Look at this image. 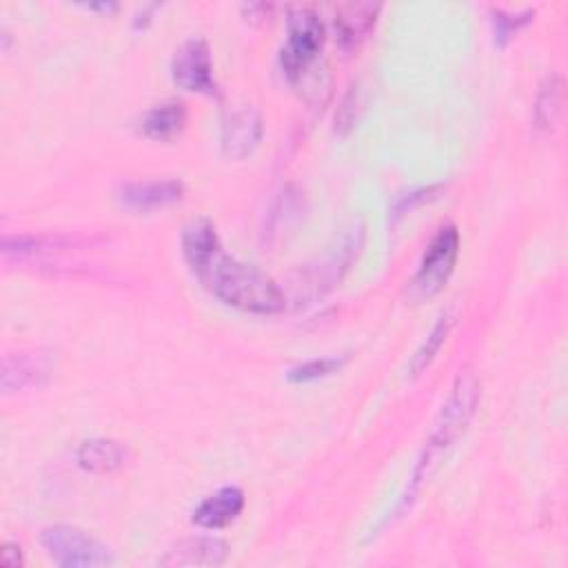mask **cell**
I'll return each mask as SVG.
<instances>
[{"instance_id":"cell-16","label":"cell","mask_w":568,"mask_h":568,"mask_svg":"<svg viewBox=\"0 0 568 568\" xmlns=\"http://www.w3.org/2000/svg\"><path fill=\"white\" fill-rule=\"evenodd\" d=\"M450 324H453V320H450L448 313H444V315L435 322V326H433L430 333L426 335L424 344L415 351V355H413V359H410V373H413V375H419V373L433 362V357L437 355V351L442 348V344H444V339H446V335H448V331H450Z\"/></svg>"},{"instance_id":"cell-14","label":"cell","mask_w":568,"mask_h":568,"mask_svg":"<svg viewBox=\"0 0 568 568\" xmlns=\"http://www.w3.org/2000/svg\"><path fill=\"white\" fill-rule=\"evenodd\" d=\"M184 122H186L184 104L178 102V100H166V102H160V104L151 106L142 115L140 129L146 138L169 140V138H173L175 133L182 131Z\"/></svg>"},{"instance_id":"cell-4","label":"cell","mask_w":568,"mask_h":568,"mask_svg":"<svg viewBox=\"0 0 568 568\" xmlns=\"http://www.w3.org/2000/svg\"><path fill=\"white\" fill-rule=\"evenodd\" d=\"M49 557L64 568H93L109 566L113 561L111 550L75 526H49L40 535Z\"/></svg>"},{"instance_id":"cell-9","label":"cell","mask_w":568,"mask_h":568,"mask_svg":"<svg viewBox=\"0 0 568 568\" xmlns=\"http://www.w3.org/2000/svg\"><path fill=\"white\" fill-rule=\"evenodd\" d=\"M262 138V118L253 106L235 109L226 115L222 124V151L229 158H244L248 155Z\"/></svg>"},{"instance_id":"cell-8","label":"cell","mask_w":568,"mask_h":568,"mask_svg":"<svg viewBox=\"0 0 568 568\" xmlns=\"http://www.w3.org/2000/svg\"><path fill=\"white\" fill-rule=\"evenodd\" d=\"M184 193V186L180 180L164 178V180H138L126 182L118 189V200L129 211H153L160 206H166L171 202H178Z\"/></svg>"},{"instance_id":"cell-19","label":"cell","mask_w":568,"mask_h":568,"mask_svg":"<svg viewBox=\"0 0 568 568\" xmlns=\"http://www.w3.org/2000/svg\"><path fill=\"white\" fill-rule=\"evenodd\" d=\"M532 11H524V13H506L501 9L493 11V22H495V33L499 40H506L513 31H517L521 24H526L530 20Z\"/></svg>"},{"instance_id":"cell-10","label":"cell","mask_w":568,"mask_h":568,"mask_svg":"<svg viewBox=\"0 0 568 568\" xmlns=\"http://www.w3.org/2000/svg\"><path fill=\"white\" fill-rule=\"evenodd\" d=\"M229 555V546L217 537H191L178 541L162 559V566H220Z\"/></svg>"},{"instance_id":"cell-7","label":"cell","mask_w":568,"mask_h":568,"mask_svg":"<svg viewBox=\"0 0 568 568\" xmlns=\"http://www.w3.org/2000/svg\"><path fill=\"white\" fill-rule=\"evenodd\" d=\"M53 373V357L44 351L9 353L2 357L0 384L4 393L42 386Z\"/></svg>"},{"instance_id":"cell-5","label":"cell","mask_w":568,"mask_h":568,"mask_svg":"<svg viewBox=\"0 0 568 568\" xmlns=\"http://www.w3.org/2000/svg\"><path fill=\"white\" fill-rule=\"evenodd\" d=\"M459 253V231L453 224H444L433 235L419 268L410 282V295L415 300L433 297L448 282Z\"/></svg>"},{"instance_id":"cell-1","label":"cell","mask_w":568,"mask_h":568,"mask_svg":"<svg viewBox=\"0 0 568 568\" xmlns=\"http://www.w3.org/2000/svg\"><path fill=\"white\" fill-rule=\"evenodd\" d=\"M191 268L200 282L229 306L257 315H271L284 308L286 300L280 286L257 266L224 253L222 246H215Z\"/></svg>"},{"instance_id":"cell-20","label":"cell","mask_w":568,"mask_h":568,"mask_svg":"<svg viewBox=\"0 0 568 568\" xmlns=\"http://www.w3.org/2000/svg\"><path fill=\"white\" fill-rule=\"evenodd\" d=\"M0 561H2L7 568H18V566H22L20 546H16V544H4L2 550H0Z\"/></svg>"},{"instance_id":"cell-17","label":"cell","mask_w":568,"mask_h":568,"mask_svg":"<svg viewBox=\"0 0 568 568\" xmlns=\"http://www.w3.org/2000/svg\"><path fill=\"white\" fill-rule=\"evenodd\" d=\"M559 111H561V80L557 75H548L535 102V118L541 126H550L555 124Z\"/></svg>"},{"instance_id":"cell-6","label":"cell","mask_w":568,"mask_h":568,"mask_svg":"<svg viewBox=\"0 0 568 568\" xmlns=\"http://www.w3.org/2000/svg\"><path fill=\"white\" fill-rule=\"evenodd\" d=\"M171 73L175 84L186 91L215 93L211 53L202 38H189L178 47L171 62Z\"/></svg>"},{"instance_id":"cell-12","label":"cell","mask_w":568,"mask_h":568,"mask_svg":"<svg viewBox=\"0 0 568 568\" xmlns=\"http://www.w3.org/2000/svg\"><path fill=\"white\" fill-rule=\"evenodd\" d=\"M379 11L377 2H348L342 4L335 13L337 38L344 47H355L375 24V16Z\"/></svg>"},{"instance_id":"cell-11","label":"cell","mask_w":568,"mask_h":568,"mask_svg":"<svg viewBox=\"0 0 568 568\" xmlns=\"http://www.w3.org/2000/svg\"><path fill=\"white\" fill-rule=\"evenodd\" d=\"M244 508V493L237 486H224L209 495L193 513V521L202 528H224Z\"/></svg>"},{"instance_id":"cell-15","label":"cell","mask_w":568,"mask_h":568,"mask_svg":"<svg viewBox=\"0 0 568 568\" xmlns=\"http://www.w3.org/2000/svg\"><path fill=\"white\" fill-rule=\"evenodd\" d=\"M215 246H220L215 226L206 217L191 220L182 231V251L189 266L204 260Z\"/></svg>"},{"instance_id":"cell-13","label":"cell","mask_w":568,"mask_h":568,"mask_svg":"<svg viewBox=\"0 0 568 568\" xmlns=\"http://www.w3.org/2000/svg\"><path fill=\"white\" fill-rule=\"evenodd\" d=\"M129 457L126 446H122L115 439H89L80 444L75 459L84 470L91 473H111L124 466Z\"/></svg>"},{"instance_id":"cell-3","label":"cell","mask_w":568,"mask_h":568,"mask_svg":"<svg viewBox=\"0 0 568 568\" xmlns=\"http://www.w3.org/2000/svg\"><path fill=\"white\" fill-rule=\"evenodd\" d=\"M324 40V24L311 7H293L286 20V44L282 47V69L293 84L315 78V58Z\"/></svg>"},{"instance_id":"cell-18","label":"cell","mask_w":568,"mask_h":568,"mask_svg":"<svg viewBox=\"0 0 568 568\" xmlns=\"http://www.w3.org/2000/svg\"><path fill=\"white\" fill-rule=\"evenodd\" d=\"M344 362H346V357H317V359H308V362L291 368L288 371V379H293V382L320 379V377H326V375L339 371Z\"/></svg>"},{"instance_id":"cell-2","label":"cell","mask_w":568,"mask_h":568,"mask_svg":"<svg viewBox=\"0 0 568 568\" xmlns=\"http://www.w3.org/2000/svg\"><path fill=\"white\" fill-rule=\"evenodd\" d=\"M479 402V382L473 373H459V377L455 379L450 395L446 399V404L442 406L439 415L433 422V428L428 433V444L424 448V457L419 459L417 468H415V477H413V488L410 493L417 488V484L428 475V468L435 459H439V455L464 433V428L468 426L475 408Z\"/></svg>"}]
</instances>
